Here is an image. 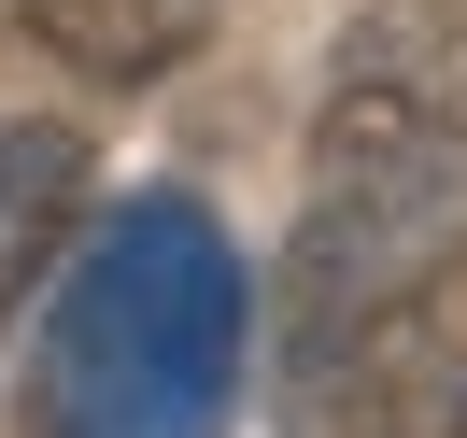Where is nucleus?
Listing matches in <instances>:
<instances>
[{"label":"nucleus","mask_w":467,"mask_h":438,"mask_svg":"<svg viewBox=\"0 0 467 438\" xmlns=\"http://www.w3.org/2000/svg\"><path fill=\"white\" fill-rule=\"evenodd\" d=\"M86 227V142L57 114H0V325L43 297V269H71Z\"/></svg>","instance_id":"20e7f679"},{"label":"nucleus","mask_w":467,"mask_h":438,"mask_svg":"<svg viewBox=\"0 0 467 438\" xmlns=\"http://www.w3.org/2000/svg\"><path fill=\"white\" fill-rule=\"evenodd\" d=\"M241 340H255V283H241L227 227L199 199H128L57 269L29 424L43 438H227Z\"/></svg>","instance_id":"f257e3e1"},{"label":"nucleus","mask_w":467,"mask_h":438,"mask_svg":"<svg viewBox=\"0 0 467 438\" xmlns=\"http://www.w3.org/2000/svg\"><path fill=\"white\" fill-rule=\"evenodd\" d=\"M312 227H467V0L354 15L312 99Z\"/></svg>","instance_id":"7ed1b4c3"},{"label":"nucleus","mask_w":467,"mask_h":438,"mask_svg":"<svg viewBox=\"0 0 467 438\" xmlns=\"http://www.w3.org/2000/svg\"><path fill=\"white\" fill-rule=\"evenodd\" d=\"M29 29L57 43L86 86H156L199 43V0H29Z\"/></svg>","instance_id":"39448f33"},{"label":"nucleus","mask_w":467,"mask_h":438,"mask_svg":"<svg viewBox=\"0 0 467 438\" xmlns=\"http://www.w3.org/2000/svg\"><path fill=\"white\" fill-rule=\"evenodd\" d=\"M284 438H467V227H312L284 255Z\"/></svg>","instance_id":"f03ea898"}]
</instances>
